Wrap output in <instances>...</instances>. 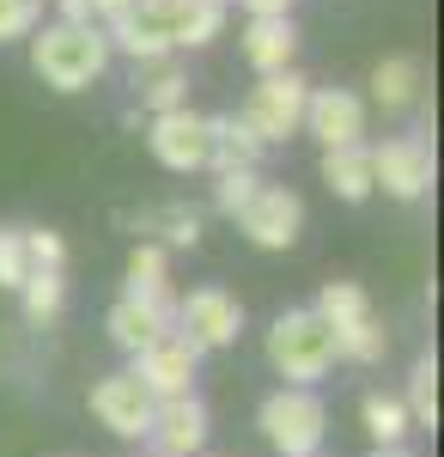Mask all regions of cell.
<instances>
[{
	"label": "cell",
	"mask_w": 444,
	"mask_h": 457,
	"mask_svg": "<svg viewBox=\"0 0 444 457\" xmlns=\"http://www.w3.org/2000/svg\"><path fill=\"white\" fill-rule=\"evenodd\" d=\"M31 68L55 92H86L110 68V37H103V25H62V19L55 25H37L31 31Z\"/></svg>",
	"instance_id": "obj_1"
},
{
	"label": "cell",
	"mask_w": 444,
	"mask_h": 457,
	"mask_svg": "<svg viewBox=\"0 0 444 457\" xmlns=\"http://www.w3.org/2000/svg\"><path fill=\"white\" fill-rule=\"evenodd\" d=\"M335 360H341V353H335V329L310 312V305L280 312L268 323V366L286 378V385L310 390L317 378H329V366H335Z\"/></svg>",
	"instance_id": "obj_2"
},
{
	"label": "cell",
	"mask_w": 444,
	"mask_h": 457,
	"mask_svg": "<svg viewBox=\"0 0 444 457\" xmlns=\"http://www.w3.org/2000/svg\"><path fill=\"white\" fill-rule=\"evenodd\" d=\"M256 427L280 457H317L323 452V433H329V409L317 390H299V385H280L274 396H262L256 409Z\"/></svg>",
	"instance_id": "obj_3"
},
{
	"label": "cell",
	"mask_w": 444,
	"mask_h": 457,
	"mask_svg": "<svg viewBox=\"0 0 444 457\" xmlns=\"http://www.w3.org/2000/svg\"><path fill=\"white\" fill-rule=\"evenodd\" d=\"M305 98H310V79L299 68L286 73H262L256 86H250V98H243V122L256 129V141L274 146V141H292L299 129H305Z\"/></svg>",
	"instance_id": "obj_4"
},
{
	"label": "cell",
	"mask_w": 444,
	"mask_h": 457,
	"mask_svg": "<svg viewBox=\"0 0 444 457\" xmlns=\"http://www.w3.org/2000/svg\"><path fill=\"white\" fill-rule=\"evenodd\" d=\"M195 366H201V348L183 336V329H165L159 342H146V348L135 353V372L140 390L152 396V403H165V396H189L195 390Z\"/></svg>",
	"instance_id": "obj_5"
},
{
	"label": "cell",
	"mask_w": 444,
	"mask_h": 457,
	"mask_svg": "<svg viewBox=\"0 0 444 457\" xmlns=\"http://www.w3.org/2000/svg\"><path fill=\"white\" fill-rule=\"evenodd\" d=\"M238 232L256 250H292V245H299V232H305V202H299V189H286V183H262V189L243 202Z\"/></svg>",
	"instance_id": "obj_6"
},
{
	"label": "cell",
	"mask_w": 444,
	"mask_h": 457,
	"mask_svg": "<svg viewBox=\"0 0 444 457\" xmlns=\"http://www.w3.org/2000/svg\"><path fill=\"white\" fill-rule=\"evenodd\" d=\"M177 329L195 342L201 353H219L243 336V305L226 293V287H195L177 299Z\"/></svg>",
	"instance_id": "obj_7"
},
{
	"label": "cell",
	"mask_w": 444,
	"mask_h": 457,
	"mask_svg": "<svg viewBox=\"0 0 444 457\" xmlns=\"http://www.w3.org/2000/svg\"><path fill=\"white\" fill-rule=\"evenodd\" d=\"M432 146L420 141V135H396V141L372 146V189L383 195H396V202H420L426 189H432Z\"/></svg>",
	"instance_id": "obj_8"
},
{
	"label": "cell",
	"mask_w": 444,
	"mask_h": 457,
	"mask_svg": "<svg viewBox=\"0 0 444 457\" xmlns=\"http://www.w3.org/2000/svg\"><path fill=\"white\" fill-rule=\"evenodd\" d=\"M146 146H152V159L165 165V171L189 177V171H207V116L201 110H165V116H152L146 122Z\"/></svg>",
	"instance_id": "obj_9"
},
{
	"label": "cell",
	"mask_w": 444,
	"mask_h": 457,
	"mask_svg": "<svg viewBox=\"0 0 444 457\" xmlns=\"http://www.w3.org/2000/svg\"><path fill=\"white\" fill-rule=\"evenodd\" d=\"M305 135L329 146H359L366 141V98L353 86H310L305 98Z\"/></svg>",
	"instance_id": "obj_10"
},
{
	"label": "cell",
	"mask_w": 444,
	"mask_h": 457,
	"mask_svg": "<svg viewBox=\"0 0 444 457\" xmlns=\"http://www.w3.org/2000/svg\"><path fill=\"white\" fill-rule=\"evenodd\" d=\"M207 403L189 390V396H165V403H152V427H146V439H152V457H201L207 452Z\"/></svg>",
	"instance_id": "obj_11"
},
{
	"label": "cell",
	"mask_w": 444,
	"mask_h": 457,
	"mask_svg": "<svg viewBox=\"0 0 444 457\" xmlns=\"http://www.w3.org/2000/svg\"><path fill=\"white\" fill-rule=\"evenodd\" d=\"M92 415L98 427H110L116 439H146V427H152V396L140 390L135 372H110L92 385Z\"/></svg>",
	"instance_id": "obj_12"
},
{
	"label": "cell",
	"mask_w": 444,
	"mask_h": 457,
	"mask_svg": "<svg viewBox=\"0 0 444 457\" xmlns=\"http://www.w3.org/2000/svg\"><path fill=\"white\" fill-rule=\"evenodd\" d=\"M122 299H135V305H146V312H159V317H171V323H177L171 256H165V245L140 238V245L128 250V293H122Z\"/></svg>",
	"instance_id": "obj_13"
},
{
	"label": "cell",
	"mask_w": 444,
	"mask_h": 457,
	"mask_svg": "<svg viewBox=\"0 0 444 457\" xmlns=\"http://www.w3.org/2000/svg\"><path fill=\"white\" fill-rule=\"evenodd\" d=\"M243 55L256 73H286L299 55V25L292 19H250L243 25Z\"/></svg>",
	"instance_id": "obj_14"
},
{
	"label": "cell",
	"mask_w": 444,
	"mask_h": 457,
	"mask_svg": "<svg viewBox=\"0 0 444 457\" xmlns=\"http://www.w3.org/2000/svg\"><path fill=\"white\" fill-rule=\"evenodd\" d=\"M268 146L256 141V129L243 122L238 110H226V116H207V165L213 171H232V165H256Z\"/></svg>",
	"instance_id": "obj_15"
},
{
	"label": "cell",
	"mask_w": 444,
	"mask_h": 457,
	"mask_svg": "<svg viewBox=\"0 0 444 457\" xmlns=\"http://www.w3.org/2000/svg\"><path fill=\"white\" fill-rule=\"evenodd\" d=\"M372 98L390 116H402V110H414L420 98H426V68L414 62V55H383L372 68Z\"/></svg>",
	"instance_id": "obj_16"
},
{
	"label": "cell",
	"mask_w": 444,
	"mask_h": 457,
	"mask_svg": "<svg viewBox=\"0 0 444 457\" xmlns=\"http://www.w3.org/2000/svg\"><path fill=\"white\" fill-rule=\"evenodd\" d=\"M135 92L140 104L152 110V116H165V110H183L189 104V73L177 55H159V62H135Z\"/></svg>",
	"instance_id": "obj_17"
},
{
	"label": "cell",
	"mask_w": 444,
	"mask_h": 457,
	"mask_svg": "<svg viewBox=\"0 0 444 457\" xmlns=\"http://www.w3.org/2000/svg\"><path fill=\"white\" fill-rule=\"evenodd\" d=\"M323 183H329V195H341V202H366L372 195V146H329L323 153Z\"/></svg>",
	"instance_id": "obj_18"
},
{
	"label": "cell",
	"mask_w": 444,
	"mask_h": 457,
	"mask_svg": "<svg viewBox=\"0 0 444 457\" xmlns=\"http://www.w3.org/2000/svg\"><path fill=\"white\" fill-rule=\"evenodd\" d=\"M103 329H110V342H116V348L135 360L146 342H159L165 329H177V323H171V317H159V312H146V305H135V299H116L110 317H103Z\"/></svg>",
	"instance_id": "obj_19"
},
{
	"label": "cell",
	"mask_w": 444,
	"mask_h": 457,
	"mask_svg": "<svg viewBox=\"0 0 444 457\" xmlns=\"http://www.w3.org/2000/svg\"><path fill=\"white\" fill-rule=\"evenodd\" d=\"M359 421H366V433H372L377 452H390V445H402L414 433L408 409H402V396H383V390H372L366 403H359Z\"/></svg>",
	"instance_id": "obj_20"
},
{
	"label": "cell",
	"mask_w": 444,
	"mask_h": 457,
	"mask_svg": "<svg viewBox=\"0 0 444 457\" xmlns=\"http://www.w3.org/2000/svg\"><path fill=\"white\" fill-rule=\"evenodd\" d=\"M226 25V6L213 0H177V25H171V49H207Z\"/></svg>",
	"instance_id": "obj_21"
},
{
	"label": "cell",
	"mask_w": 444,
	"mask_h": 457,
	"mask_svg": "<svg viewBox=\"0 0 444 457\" xmlns=\"http://www.w3.org/2000/svg\"><path fill=\"white\" fill-rule=\"evenodd\" d=\"M19 299H25V323H55L62 305H68V281H62V269H31L25 287H19Z\"/></svg>",
	"instance_id": "obj_22"
},
{
	"label": "cell",
	"mask_w": 444,
	"mask_h": 457,
	"mask_svg": "<svg viewBox=\"0 0 444 457\" xmlns=\"http://www.w3.org/2000/svg\"><path fill=\"white\" fill-rule=\"evenodd\" d=\"M146 232H159L152 245H165V250H195L201 245V213L189 202H165V208L146 213Z\"/></svg>",
	"instance_id": "obj_23"
},
{
	"label": "cell",
	"mask_w": 444,
	"mask_h": 457,
	"mask_svg": "<svg viewBox=\"0 0 444 457\" xmlns=\"http://www.w3.org/2000/svg\"><path fill=\"white\" fill-rule=\"evenodd\" d=\"M310 312L323 317L329 329H347V323H359V317H372V299H366V287L359 281H329L317 293V305Z\"/></svg>",
	"instance_id": "obj_24"
},
{
	"label": "cell",
	"mask_w": 444,
	"mask_h": 457,
	"mask_svg": "<svg viewBox=\"0 0 444 457\" xmlns=\"http://www.w3.org/2000/svg\"><path fill=\"white\" fill-rule=\"evenodd\" d=\"M402 409H408L414 427H439V360H432V353H420V360H414Z\"/></svg>",
	"instance_id": "obj_25"
},
{
	"label": "cell",
	"mask_w": 444,
	"mask_h": 457,
	"mask_svg": "<svg viewBox=\"0 0 444 457\" xmlns=\"http://www.w3.org/2000/svg\"><path fill=\"white\" fill-rule=\"evenodd\" d=\"M383 348H390V336H383L377 312L359 317V323H347V329H335V353H341V360H353V366H372V360H383Z\"/></svg>",
	"instance_id": "obj_26"
},
{
	"label": "cell",
	"mask_w": 444,
	"mask_h": 457,
	"mask_svg": "<svg viewBox=\"0 0 444 457\" xmlns=\"http://www.w3.org/2000/svg\"><path fill=\"white\" fill-rule=\"evenodd\" d=\"M256 189H262V177H256V165H232V171H219V183H213V208L238 220V213H243V202H250Z\"/></svg>",
	"instance_id": "obj_27"
},
{
	"label": "cell",
	"mask_w": 444,
	"mask_h": 457,
	"mask_svg": "<svg viewBox=\"0 0 444 457\" xmlns=\"http://www.w3.org/2000/svg\"><path fill=\"white\" fill-rule=\"evenodd\" d=\"M19 238H25V262L31 269H62L68 262V245H62L55 226H19Z\"/></svg>",
	"instance_id": "obj_28"
},
{
	"label": "cell",
	"mask_w": 444,
	"mask_h": 457,
	"mask_svg": "<svg viewBox=\"0 0 444 457\" xmlns=\"http://www.w3.org/2000/svg\"><path fill=\"white\" fill-rule=\"evenodd\" d=\"M31 275V262H25V238H19V226H0V293H19Z\"/></svg>",
	"instance_id": "obj_29"
},
{
	"label": "cell",
	"mask_w": 444,
	"mask_h": 457,
	"mask_svg": "<svg viewBox=\"0 0 444 457\" xmlns=\"http://www.w3.org/2000/svg\"><path fill=\"white\" fill-rule=\"evenodd\" d=\"M37 31V0H0V43H19Z\"/></svg>",
	"instance_id": "obj_30"
},
{
	"label": "cell",
	"mask_w": 444,
	"mask_h": 457,
	"mask_svg": "<svg viewBox=\"0 0 444 457\" xmlns=\"http://www.w3.org/2000/svg\"><path fill=\"white\" fill-rule=\"evenodd\" d=\"M55 19L62 25H98L92 19V0H55Z\"/></svg>",
	"instance_id": "obj_31"
},
{
	"label": "cell",
	"mask_w": 444,
	"mask_h": 457,
	"mask_svg": "<svg viewBox=\"0 0 444 457\" xmlns=\"http://www.w3.org/2000/svg\"><path fill=\"white\" fill-rule=\"evenodd\" d=\"M250 19H292V0H238Z\"/></svg>",
	"instance_id": "obj_32"
},
{
	"label": "cell",
	"mask_w": 444,
	"mask_h": 457,
	"mask_svg": "<svg viewBox=\"0 0 444 457\" xmlns=\"http://www.w3.org/2000/svg\"><path fill=\"white\" fill-rule=\"evenodd\" d=\"M122 6H128V0H92V19H98V25H110Z\"/></svg>",
	"instance_id": "obj_33"
},
{
	"label": "cell",
	"mask_w": 444,
	"mask_h": 457,
	"mask_svg": "<svg viewBox=\"0 0 444 457\" xmlns=\"http://www.w3.org/2000/svg\"><path fill=\"white\" fill-rule=\"evenodd\" d=\"M372 457H414L408 445H390V452H372Z\"/></svg>",
	"instance_id": "obj_34"
},
{
	"label": "cell",
	"mask_w": 444,
	"mask_h": 457,
	"mask_svg": "<svg viewBox=\"0 0 444 457\" xmlns=\"http://www.w3.org/2000/svg\"><path fill=\"white\" fill-rule=\"evenodd\" d=\"M213 6H226V0H213Z\"/></svg>",
	"instance_id": "obj_35"
},
{
	"label": "cell",
	"mask_w": 444,
	"mask_h": 457,
	"mask_svg": "<svg viewBox=\"0 0 444 457\" xmlns=\"http://www.w3.org/2000/svg\"><path fill=\"white\" fill-rule=\"evenodd\" d=\"M37 6H43V0H37Z\"/></svg>",
	"instance_id": "obj_36"
},
{
	"label": "cell",
	"mask_w": 444,
	"mask_h": 457,
	"mask_svg": "<svg viewBox=\"0 0 444 457\" xmlns=\"http://www.w3.org/2000/svg\"><path fill=\"white\" fill-rule=\"evenodd\" d=\"M146 457H152V452H146Z\"/></svg>",
	"instance_id": "obj_37"
},
{
	"label": "cell",
	"mask_w": 444,
	"mask_h": 457,
	"mask_svg": "<svg viewBox=\"0 0 444 457\" xmlns=\"http://www.w3.org/2000/svg\"><path fill=\"white\" fill-rule=\"evenodd\" d=\"M201 457H207V452H201Z\"/></svg>",
	"instance_id": "obj_38"
}]
</instances>
